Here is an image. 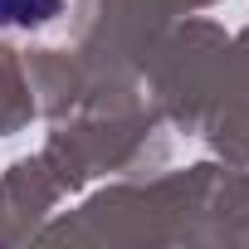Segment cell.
<instances>
[{
	"mask_svg": "<svg viewBox=\"0 0 249 249\" xmlns=\"http://www.w3.org/2000/svg\"><path fill=\"white\" fill-rule=\"evenodd\" d=\"M59 15V0H0V25H44Z\"/></svg>",
	"mask_w": 249,
	"mask_h": 249,
	"instance_id": "cell-1",
	"label": "cell"
}]
</instances>
